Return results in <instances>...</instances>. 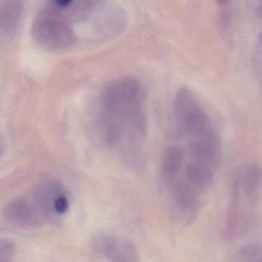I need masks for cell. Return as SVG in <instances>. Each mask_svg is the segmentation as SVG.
<instances>
[{
  "label": "cell",
  "mask_w": 262,
  "mask_h": 262,
  "mask_svg": "<svg viewBox=\"0 0 262 262\" xmlns=\"http://www.w3.org/2000/svg\"><path fill=\"white\" fill-rule=\"evenodd\" d=\"M147 99L145 85L133 77H122L108 82L101 96L105 116L119 118L127 123L145 113Z\"/></svg>",
  "instance_id": "obj_1"
},
{
  "label": "cell",
  "mask_w": 262,
  "mask_h": 262,
  "mask_svg": "<svg viewBox=\"0 0 262 262\" xmlns=\"http://www.w3.org/2000/svg\"><path fill=\"white\" fill-rule=\"evenodd\" d=\"M32 35L40 47L52 51L67 50L76 40L67 18L54 8L45 9L37 15L32 25Z\"/></svg>",
  "instance_id": "obj_2"
},
{
  "label": "cell",
  "mask_w": 262,
  "mask_h": 262,
  "mask_svg": "<svg viewBox=\"0 0 262 262\" xmlns=\"http://www.w3.org/2000/svg\"><path fill=\"white\" fill-rule=\"evenodd\" d=\"M173 110L179 125L188 134L197 136L211 128L209 116L199 98L187 87H182L176 93Z\"/></svg>",
  "instance_id": "obj_3"
},
{
  "label": "cell",
  "mask_w": 262,
  "mask_h": 262,
  "mask_svg": "<svg viewBox=\"0 0 262 262\" xmlns=\"http://www.w3.org/2000/svg\"><path fill=\"white\" fill-rule=\"evenodd\" d=\"M33 203L43 219L56 222L70 209V199L65 188L56 181L41 184L34 193Z\"/></svg>",
  "instance_id": "obj_4"
},
{
  "label": "cell",
  "mask_w": 262,
  "mask_h": 262,
  "mask_svg": "<svg viewBox=\"0 0 262 262\" xmlns=\"http://www.w3.org/2000/svg\"><path fill=\"white\" fill-rule=\"evenodd\" d=\"M92 248L96 254L110 261H139V253L134 243L114 234L99 233L92 239Z\"/></svg>",
  "instance_id": "obj_5"
},
{
  "label": "cell",
  "mask_w": 262,
  "mask_h": 262,
  "mask_svg": "<svg viewBox=\"0 0 262 262\" xmlns=\"http://www.w3.org/2000/svg\"><path fill=\"white\" fill-rule=\"evenodd\" d=\"M2 216L7 223L23 229L39 228L44 219L34 203L24 199L8 202L3 209Z\"/></svg>",
  "instance_id": "obj_6"
},
{
  "label": "cell",
  "mask_w": 262,
  "mask_h": 262,
  "mask_svg": "<svg viewBox=\"0 0 262 262\" xmlns=\"http://www.w3.org/2000/svg\"><path fill=\"white\" fill-rule=\"evenodd\" d=\"M190 153L197 162L217 166L222 159V143L219 135L213 128L195 136L189 145Z\"/></svg>",
  "instance_id": "obj_7"
},
{
  "label": "cell",
  "mask_w": 262,
  "mask_h": 262,
  "mask_svg": "<svg viewBox=\"0 0 262 262\" xmlns=\"http://www.w3.org/2000/svg\"><path fill=\"white\" fill-rule=\"evenodd\" d=\"M23 12L22 0H3L0 3V34L13 36L20 24Z\"/></svg>",
  "instance_id": "obj_8"
},
{
  "label": "cell",
  "mask_w": 262,
  "mask_h": 262,
  "mask_svg": "<svg viewBox=\"0 0 262 262\" xmlns=\"http://www.w3.org/2000/svg\"><path fill=\"white\" fill-rule=\"evenodd\" d=\"M240 184L238 173L234 176L231 188V199L227 214L226 226L224 230L223 237L227 241H232L237 237L241 229L240 217Z\"/></svg>",
  "instance_id": "obj_9"
},
{
  "label": "cell",
  "mask_w": 262,
  "mask_h": 262,
  "mask_svg": "<svg viewBox=\"0 0 262 262\" xmlns=\"http://www.w3.org/2000/svg\"><path fill=\"white\" fill-rule=\"evenodd\" d=\"M185 174L191 185L200 188L209 186L214 177L213 168L199 162L188 164L185 166Z\"/></svg>",
  "instance_id": "obj_10"
},
{
  "label": "cell",
  "mask_w": 262,
  "mask_h": 262,
  "mask_svg": "<svg viewBox=\"0 0 262 262\" xmlns=\"http://www.w3.org/2000/svg\"><path fill=\"white\" fill-rule=\"evenodd\" d=\"M174 197L176 205L182 211L194 212L199 207V196L192 186L188 184L178 183L174 186Z\"/></svg>",
  "instance_id": "obj_11"
},
{
  "label": "cell",
  "mask_w": 262,
  "mask_h": 262,
  "mask_svg": "<svg viewBox=\"0 0 262 262\" xmlns=\"http://www.w3.org/2000/svg\"><path fill=\"white\" fill-rule=\"evenodd\" d=\"M238 173L240 188L248 199H254L258 193L261 182V171L257 165L247 167L243 172Z\"/></svg>",
  "instance_id": "obj_12"
},
{
  "label": "cell",
  "mask_w": 262,
  "mask_h": 262,
  "mask_svg": "<svg viewBox=\"0 0 262 262\" xmlns=\"http://www.w3.org/2000/svg\"><path fill=\"white\" fill-rule=\"evenodd\" d=\"M184 159V151L179 146H170L164 151L161 168L164 176L171 178L180 171Z\"/></svg>",
  "instance_id": "obj_13"
},
{
  "label": "cell",
  "mask_w": 262,
  "mask_h": 262,
  "mask_svg": "<svg viewBox=\"0 0 262 262\" xmlns=\"http://www.w3.org/2000/svg\"><path fill=\"white\" fill-rule=\"evenodd\" d=\"M261 248L260 245L247 244L242 245L234 254L237 261L260 262L261 260Z\"/></svg>",
  "instance_id": "obj_14"
},
{
  "label": "cell",
  "mask_w": 262,
  "mask_h": 262,
  "mask_svg": "<svg viewBox=\"0 0 262 262\" xmlns=\"http://www.w3.org/2000/svg\"><path fill=\"white\" fill-rule=\"evenodd\" d=\"M15 247L13 242L6 239L0 240V261H8L14 255Z\"/></svg>",
  "instance_id": "obj_15"
},
{
  "label": "cell",
  "mask_w": 262,
  "mask_h": 262,
  "mask_svg": "<svg viewBox=\"0 0 262 262\" xmlns=\"http://www.w3.org/2000/svg\"><path fill=\"white\" fill-rule=\"evenodd\" d=\"M74 0H52V7L56 10H63L70 8Z\"/></svg>",
  "instance_id": "obj_16"
},
{
  "label": "cell",
  "mask_w": 262,
  "mask_h": 262,
  "mask_svg": "<svg viewBox=\"0 0 262 262\" xmlns=\"http://www.w3.org/2000/svg\"><path fill=\"white\" fill-rule=\"evenodd\" d=\"M248 7L250 11L254 14L256 17L260 18V0H248Z\"/></svg>",
  "instance_id": "obj_17"
},
{
  "label": "cell",
  "mask_w": 262,
  "mask_h": 262,
  "mask_svg": "<svg viewBox=\"0 0 262 262\" xmlns=\"http://www.w3.org/2000/svg\"><path fill=\"white\" fill-rule=\"evenodd\" d=\"M4 151H5V148H4V144L0 142V158L2 157Z\"/></svg>",
  "instance_id": "obj_18"
}]
</instances>
